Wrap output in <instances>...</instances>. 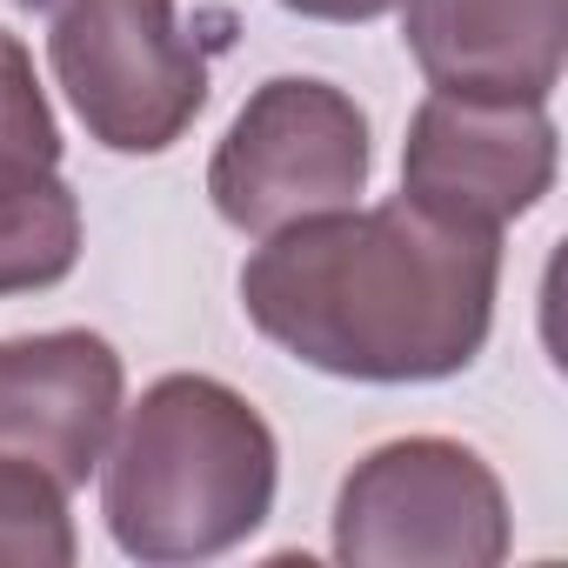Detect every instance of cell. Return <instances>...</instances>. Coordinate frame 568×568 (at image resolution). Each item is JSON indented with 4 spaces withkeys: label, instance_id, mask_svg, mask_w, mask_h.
Returning a JSON list of instances; mask_svg holds the SVG:
<instances>
[{
    "label": "cell",
    "instance_id": "6da1fadb",
    "mask_svg": "<svg viewBox=\"0 0 568 568\" xmlns=\"http://www.w3.org/2000/svg\"><path fill=\"white\" fill-rule=\"evenodd\" d=\"M501 234L415 201L335 207L267 234L241 267L247 322L342 382H448L495 328Z\"/></svg>",
    "mask_w": 568,
    "mask_h": 568
},
{
    "label": "cell",
    "instance_id": "7a4b0ae2",
    "mask_svg": "<svg viewBox=\"0 0 568 568\" xmlns=\"http://www.w3.org/2000/svg\"><path fill=\"white\" fill-rule=\"evenodd\" d=\"M281 448L247 395L214 375H161L121 422L101 515L134 561H214L274 515Z\"/></svg>",
    "mask_w": 568,
    "mask_h": 568
},
{
    "label": "cell",
    "instance_id": "3957f363",
    "mask_svg": "<svg viewBox=\"0 0 568 568\" xmlns=\"http://www.w3.org/2000/svg\"><path fill=\"white\" fill-rule=\"evenodd\" d=\"M368 168H375V148L355 94H342L335 81L281 74L254 88L234 128L221 134L207 161V194L227 227L267 241L308 214L355 207V194L368 187Z\"/></svg>",
    "mask_w": 568,
    "mask_h": 568
},
{
    "label": "cell",
    "instance_id": "277c9868",
    "mask_svg": "<svg viewBox=\"0 0 568 568\" xmlns=\"http://www.w3.org/2000/svg\"><path fill=\"white\" fill-rule=\"evenodd\" d=\"M335 555L355 568H495L508 555V495L468 442H382L335 495Z\"/></svg>",
    "mask_w": 568,
    "mask_h": 568
},
{
    "label": "cell",
    "instance_id": "5b68a950",
    "mask_svg": "<svg viewBox=\"0 0 568 568\" xmlns=\"http://www.w3.org/2000/svg\"><path fill=\"white\" fill-rule=\"evenodd\" d=\"M48 61L108 154H168L207 108V61L174 0H54Z\"/></svg>",
    "mask_w": 568,
    "mask_h": 568
},
{
    "label": "cell",
    "instance_id": "8992f818",
    "mask_svg": "<svg viewBox=\"0 0 568 568\" xmlns=\"http://www.w3.org/2000/svg\"><path fill=\"white\" fill-rule=\"evenodd\" d=\"M555 161L548 101H475L435 88L402 141V201L435 221L501 234L555 187Z\"/></svg>",
    "mask_w": 568,
    "mask_h": 568
},
{
    "label": "cell",
    "instance_id": "52a82bcc",
    "mask_svg": "<svg viewBox=\"0 0 568 568\" xmlns=\"http://www.w3.org/2000/svg\"><path fill=\"white\" fill-rule=\"evenodd\" d=\"M121 355L88 328L0 342V455H21L61 488H81L121 422Z\"/></svg>",
    "mask_w": 568,
    "mask_h": 568
},
{
    "label": "cell",
    "instance_id": "ba28073f",
    "mask_svg": "<svg viewBox=\"0 0 568 568\" xmlns=\"http://www.w3.org/2000/svg\"><path fill=\"white\" fill-rule=\"evenodd\" d=\"M402 41L442 94L548 101L568 61V0H402Z\"/></svg>",
    "mask_w": 568,
    "mask_h": 568
},
{
    "label": "cell",
    "instance_id": "9c48e42d",
    "mask_svg": "<svg viewBox=\"0 0 568 568\" xmlns=\"http://www.w3.org/2000/svg\"><path fill=\"white\" fill-rule=\"evenodd\" d=\"M81 261V194L61 181V161L0 154V302L41 295Z\"/></svg>",
    "mask_w": 568,
    "mask_h": 568
},
{
    "label": "cell",
    "instance_id": "30bf717a",
    "mask_svg": "<svg viewBox=\"0 0 568 568\" xmlns=\"http://www.w3.org/2000/svg\"><path fill=\"white\" fill-rule=\"evenodd\" d=\"M74 555H81V541H74L68 488L21 455H0V561L8 568H68Z\"/></svg>",
    "mask_w": 568,
    "mask_h": 568
},
{
    "label": "cell",
    "instance_id": "8fae6325",
    "mask_svg": "<svg viewBox=\"0 0 568 568\" xmlns=\"http://www.w3.org/2000/svg\"><path fill=\"white\" fill-rule=\"evenodd\" d=\"M0 154L61 161V128H54V108L34 81V54L8 28H0Z\"/></svg>",
    "mask_w": 568,
    "mask_h": 568
},
{
    "label": "cell",
    "instance_id": "7c38bea8",
    "mask_svg": "<svg viewBox=\"0 0 568 568\" xmlns=\"http://www.w3.org/2000/svg\"><path fill=\"white\" fill-rule=\"evenodd\" d=\"M288 14L302 21H335V28H362V21H382L388 8H402V0H281Z\"/></svg>",
    "mask_w": 568,
    "mask_h": 568
}]
</instances>
